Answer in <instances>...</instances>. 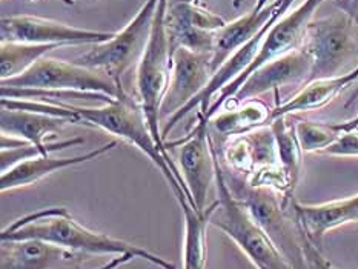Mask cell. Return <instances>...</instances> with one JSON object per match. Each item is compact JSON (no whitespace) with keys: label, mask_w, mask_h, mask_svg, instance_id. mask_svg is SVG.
<instances>
[{"label":"cell","mask_w":358,"mask_h":269,"mask_svg":"<svg viewBox=\"0 0 358 269\" xmlns=\"http://www.w3.org/2000/svg\"><path fill=\"white\" fill-rule=\"evenodd\" d=\"M322 154L334 157H358V129L341 133L337 140L322 151Z\"/></svg>","instance_id":"25"},{"label":"cell","mask_w":358,"mask_h":269,"mask_svg":"<svg viewBox=\"0 0 358 269\" xmlns=\"http://www.w3.org/2000/svg\"><path fill=\"white\" fill-rule=\"evenodd\" d=\"M334 126L338 131V133H346V131H352V129H358V115L355 117L349 119L346 122H338V123H334Z\"/></svg>","instance_id":"29"},{"label":"cell","mask_w":358,"mask_h":269,"mask_svg":"<svg viewBox=\"0 0 358 269\" xmlns=\"http://www.w3.org/2000/svg\"><path fill=\"white\" fill-rule=\"evenodd\" d=\"M160 0H145L136 17L111 41L94 45V48L76 59V64L96 69L123 88L122 77L129 69L138 65L151 37L155 14H157Z\"/></svg>","instance_id":"6"},{"label":"cell","mask_w":358,"mask_h":269,"mask_svg":"<svg viewBox=\"0 0 358 269\" xmlns=\"http://www.w3.org/2000/svg\"><path fill=\"white\" fill-rule=\"evenodd\" d=\"M115 146H117V142L113 140L99 146L96 150L80 154V156L60 157V159H52L50 156H38L36 159L25 160L22 161V163L10 168L8 171L2 173V177H0V189L5 192V191L17 189V188H25V187H29V184H36L37 182L45 179V177L51 175L52 173L64 171L66 168H71L76 165L85 163V161H91L102 157L106 152L113 151Z\"/></svg>","instance_id":"18"},{"label":"cell","mask_w":358,"mask_h":269,"mask_svg":"<svg viewBox=\"0 0 358 269\" xmlns=\"http://www.w3.org/2000/svg\"><path fill=\"white\" fill-rule=\"evenodd\" d=\"M76 260L79 252L36 238L2 240L0 246V269H54Z\"/></svg>","instance_id":"16"},{"label":"cell","mask_w":358,"mask_h":269,"mask_svg":"<svg viewBox=\"0 0 358 269\" xmlns=\"http://www.w3.org/2000/svg\"><path fill=\"white\" fill-rule=\"evenodd\" d=\"M166 8L168 0H160L151 37L137 65L136 89L137 100L143 108L145 117L155 142L159 143L163 152L169 154L160 129V105L168 88L171 64H173V48H171L165 23Z\"/></svg>","instance_id":"5"},{"label":"cell","mask_w":358,"mask_h":269,"mask_svg":"<svg viewBox=\"0 0 358 269\" xmlns=\"http://www.w3.org/2000/svg\"><path fill=\"white\" fill-rule=\"evenodd\" d=\"M245 2H246V0H232V6H234V8H240Z\"/></svg>","instance_id":"31"},{"label":"cell","mask_w":358,"mask_h":269,"mask_svg":"<svg viewBox=\"0 0 358 269\" xmlns=\"http://www.w3.org/2000/svg\"><path fill=\"white\" fill-rule=\"evenodd\" d=\"M295 134H297L300 148L303 152L322 154L328 146L340 137V133L334 123L299 120L295 123Z\"/></svg>","instance_id":"24"},{"label":"cell","mask_w":358,"mask_h":269,"mask_svg":"<svg viewBox=\"0 0 358 269\" xmlns=\"http://www.w3.org/2000/svg\"><path fill=\"white\" fill-rule=\"evenodd\" d=\"M355 82H358V68L340 77L308 82L291 99L272 108V120L286 117V115L322 110L337 96H340L341 91H345Z\"/></svg>","instance_id":"19"},{"label":"cell","mask_w":358,"mask_h":269,"mask_svg":"<svg viewBox=\"0 0 358 269\" xmlns=\"http://www.w3.org/2000/svg\"><path fill=\"white\" fill-rule=\"evenodd\" d=\"M213 75V54L188 48L174 50L168 88L160 105V120L183 110L206 88Z\"/></svg>","instance_id":"12"},{"label":"cell","mask_w":358,"mask_h":269,"mask_svg":"<svg viewBox=\"0 0 358 269\" xmlns=\"http://www.w3.org/2000/svg\"><path fill=\"white\" fill-rule=\"evenodd\" d=\"M295 0H271L263 8H252V11L241 17L228 22L217 34L215 50L213 54L214 73L227 61L232 54L248 43L254 36L268 25L271 20L282 19L289 11Z\"/></svg>","instance_id":"15"},{"label":"cell","mask_w":358,"mask_h":269,"mask_svg":"<svg viewBox=\"0 0 358 269\" xmlns=\"http://www.w3.org/2000/svg\"><path fill=\"white\" fill-rule=\"evenodd\" d=\"M323 2L324 0H305V2L300 3L295 10L287 11L283 17L269 29V33L264 37V41L260 46V51L252 60V64L249 65V68L243 74L237 77L234 82H231L227 88H223L219 94L214 97L206 115L208 120L220 111V108L224 105V102L236 94L238 88L241 87V83H243L257 68H260L262 65L268 64V61L283 56L286 52L300 48L303 45V41H305L308 25L310 20L314 19L317 8Z\"/></svg>","instance_id":"8"},{"label":"cell","mask_w":358,"mask_h":269,"mask_svg":"<svg viewBox=\"0 0 358 269\" xmlns=\"http://www.w3.org/2000/svg\"><path fill=\"white\" fill-rule=\"evenodd\" d=\"M57 48L60 46L5 42L0 46V77L2 80L17 77L28 71L37 60L45 57L50 51Z\"/></svg>","instance_id":"23"},{"label":"cell","mask_w":358,"mask_h":269,"mask_svg":"<svg viewBox=\"0 0 358 269\" xmlns=\"http://www.w3.org/2000/svg\"><path fill=\"white\" fill-rule=\"evenodd\" d=\"M196 2H199V3H201V0H196Z\"/></svg>","instance_id":"32"},{"label":"cell","mask_w":358,"mask_h":269,"mask_svg":"<svg viewBox=\"0 0 358 269\" xmlns=\"http://www.w3.org/2000/svg\"><path fill=\"white\" fill-rule=\"evenodd\" d=\"M269 2H271V0H257L255 8H263L264 5H268Z\"/></svg>","instance_id":"30"},{"label":"cell","mask_w":358,"mask_h":269,"mask_svg":"<svg viewBox=\"0 0 358 269\" xmlns=\"http://www.w3.org/2000/svg\"><path fill=\"white\" fill-rule=\"evenodd\" d=\"M165 23L173 51L188 48L214 54L217 34L228 22L196 0H168Z\"/></svg>","instance_id":"11"},{"label":"cell","mask_w":358,"mask_h":269,"mask_svg":"<svg viewBox=\"0 0 358 269\" xmlns=\"http://www.w3.org/2000/svg\"><path fill=\"white\" fill-rule=\"evenodd\" d=\"M334 2H336V5L340 8V10L351 14L358 23V0H334ZM355 105H358V82H357L355 89L352 91V94L346 100L345 108H351Z\"/></svg>","instance_id":"27"},{"label":"cell","mask_w":358,"mask_h":269,"mask_svg":"<svg viewBox=\"0 0 358 269\" xmlns=\"http://www.w3.org/2000/svg\"><path fill=\"white\" fill-rule=\"evenodd\" d=\"M215 160V188L217 200L209 219V225L220 229L237 245L248 260L257 269H295L283 256L271 237L264 233L246 208L232 196L223 175L219 148L213 142Z\"/></svg>","instance_id":"3"},{"label":"cell","mask_w":358,"mask_h":269,"mask_svg":"<svg viewBox=\"0 0 358 269\" xmlns=\"http://www.w3.org/2000/svg\"><path fill=\"white\" fill-rule=\"evenodd\" d=\"M301 46L313 59L309 82L345 75L358 68V23L338 8L310 20Z\"/></svg>","instance_id":"4"},{"label":"cell","mask_w":358,"mask_h":269,"mask_svg":"<svg viewBox=\"0 0 358 269\" xmlns=\"http://www.w3.org/2000/svg\"><path fill=\"white\" fill-rule=\"evenodd\" d=\"M115 33L77 28L57 20L37 17V15H8L2 17L0 36L2 43H34V45H99L111 41Z\"/></svg>","instance_id":"10"},{"label":"cell","mask_w":358,"mask_h":269,"mask_svg":"<svg viewBox=\"0 0 358 269\" xmlns=\"http://www.w3.org/2000/svg\"><path fill=\"white\" fill-rule=\"evenodd\" d=\"M303 254H305V261L308 269H337L331 261L326 259L320 248L315 243H313L306 238L305 248H303Z\"/></svg>","instance_id":"26"},{"label":"cell","mask_w":358,"mask_h":269,"mask_svg":"<svg viewBox=\"0 0 358 269\" xmlns=\"http://www.w3.org/2000/svg\"><path fill=\"white\" fill-rule=\"evenodd\" d=\"M2 87L36 91L88 92V94H105L114 99L127 92L111 77L96 69L79 65L76 61H64L46 56L37 60L23 74L2 80Z\"/></svg>","instance_id":"7"},{"label":"cell","mask_w":358,"mask_h":269,"mask_svg":"<svg viewBox=\"0 0 358 269\" xmlns=\"http://www.w3.org/2000/svg\"><path fill=\"white\" fill-rule=\"evenodd\" d=\"M313 71V59L309 52L300 46L297 50L283 54L268 64L257 68L255 71L241 83L238 91L229 100L224 102L227 108L237 106L240 103L259 97L264 92L274 91L280 96V89L291 85H306Z\"/></svg>","instance_id":"13"},{"label":"cell","mask_w":358,"mask_h":269,"mask_svg":"<svg viewBox=\"0 0 358 269\" xmlns=\"http://www.w3.org/2000/svg\"><path fill=\"white\" fill-rule=\"evenodd\" d=\"M68 120L54 117V115L37 112V111H23L2 108L0 112V128L2 134L8 137L19 138V140L34 145L42 152V156H50L54 151L69 148V146L82 145L83 138H69V140L46 143L48 137L60 133L68 125Z\"/></svg>","instance_id":"14"},{"label":"cell","mask_w":358,"mask_h":269,"mask_svg":"<svg viewBox=\"0 0 358 269\" xmlns=\"http://www.w3.org/2000/svg\"><path fill=\"white\" fill-rule=\"evenodd\" d=\"M178 206L182 208L185 219V240H183V269H205L206 268V242L209 219L214 210V203L206 208L205 212H199L191 203L186 192H176Z\"/></svg>","instance_id":"20"},{"label":"cell","mask_w":358,"mask_h":269,"mask_svg":"<svg viewBox=\"0 0 358 269\" xmlns=\"http://www.w3.org/2000/svg\"><path fill=\"white\" fill-rule=\"evenodd\" d=\"M269 128L275 137L280 166H282V171L286 177L287 188H289L291 194L294 196V191L300 177L303 152L297 134H295V123H291L289 115H286V117H278L272 120Z\"/></svg>","instance_id":"22"},{"label":"cell","mask_w":358,"mask_h":269,"mask_svg":"<svg viewBox=\"0 0 358 269\" xmlns=\"http://www.w3.org/2000/svg\"><path fill=\"white\" fill-rule=\"evenodd\" d=\"M43 240L62 246L74 252L92 254V256H123L132 254L136 259H143L162 269H177L174 263L142 246L132 245L122 238L96 233L80 221H77L66 208H45L29 212L11 221L2 229L0 240Z\"/></svg>","instance_id":"2"},{"label":"cell","mask_w":358,"mask_h":269,"mask_svg":"<svg viewBox=\"0 0 358 269\" xmlns=\"http://www.w3.org/2000/svg\"><path fill=\"white\" fill-rule=\"evenodd\" d=\"M0 103H2V108H10V110L45 112L54 115V117L65 119L69 123L99 128L108 134H113L134 145L160 169L173 192L185 191L192 203V197L176 163L171 160L169 154L163 152L159 143L155 142L142 105L138 103V100L128 96V92L114 99L113 102L102 103V106L97 108L74 106L60 102V100L52 102V100L36 99H2Z\"/></svg>","instance_id":"1"},{"label":"cell","mask_w":358,"mask_h":269,"mask_svg":"<svg viewBox=\"0 0 358 269\" xmlns=\"http://www.w3.org/2000/svg\"><path fill=\"white\" fill-rule=\"evenodd\" d=\"M209 120L206 115L197 111V125L191 134L176 142L166 143L169 146L180 145V163L182 179L192 197V203L199 212L206 211V196L209 187L215 182V160L213 151V137L208 131Z\"/></svg>","instance_id":"9"},{"label":"cell","mask_w":358,"mask_h":269,"mask_svg":"<svg viewBox=\"0 0 358 269\" xmlns=\"http://www.w3.org/2000/svg\"><path fill=\"white\" fill-rule=\"evenodd\" d=\"M136 257L132 256V254H123V256H115L114 259H111L110 261H108V263H105L103 266H100L97 269H117V268H120L123 265L129 263V261H132Z\"/></svg>","instance_id":"28"},{"label":"cell","mask_w":358,"mask_h":269,"mask_svg":"<svg viewBox=\"0 0 358 269\" xmlns=\"http://www.w3.org/2000/svg\"><path fill=\"white\" fill-rule=\"evenodd\" d=\"M292 208L303 233L317 246L329 231L358 223V194L322 205H303L294 200Z\"/></svg>","instance_id":"17"},{"label":"cell","mask_w":358,"mask_h":269,"mask_svg":"<svg viewBox=\"0 0 358 269\" xmlns=\"http://www.w3.org/2000/svg\"><path fill=\"white\" fill-rule=\"evenodd\" d=\"M209 122L213 123L217 133L231 138L269 126L272 122V108L259 99H251L237 106L227 108L222 112H217Z\"/></svg>","instance_id":"21"}]
</instances>
